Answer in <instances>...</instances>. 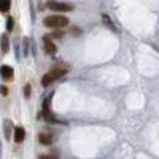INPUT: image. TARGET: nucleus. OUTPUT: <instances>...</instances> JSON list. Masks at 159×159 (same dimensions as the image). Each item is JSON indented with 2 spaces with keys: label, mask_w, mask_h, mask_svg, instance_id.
Wrapping results in <instances>:
<instances>
[{
  "label": "nucleus",
  "mask_w": 159,
  "mask_h": 159,
  "mask_svg": "<svg viewBox=\"0 0 159 159\" xmlns=\"http://www.w3.org/2000/svg\"><path fill=\"white\" fill-rule=\"evenodd\" d=\"M30 94H32L30 84H25V88H24V96H25V97H30Z\"/></svg>",
  "instance_id": "nucleus-10"
},
{
  "label": "nucleus",
  "mask_w": 159,
  "mask_h": 159,
  "mask_svg": "<svg viewBox=\"0 0 159 159\" xmlns=\"http://www.w3.org/2000/svg\"><path fill=\"white\" fill-rule=\"evenodd\" d=\"M0 91H2V94H3V96H7V94H8V89H7V88H3V86H2V89H0Z\"/></svg>",
  "instance_id": "nucleus-13"
},
{
  "label": "nucleus",
  "mask_w": 159,
  "mask_h": 159,
  "mask_svg": "<svg viewBox=\"0 0 159 159\" xmlns=\"http://www.w3.org/2000/svg\"><path fill=\"white\" fill-rule=\"evenodd\" d=\"M0 46H2V51L3 52H8L10 45H8V37L7 35H2V38H0Z\"/></svg>",
  "instance_id": "nucleus-8"
},
{
  "label": "nucleus",
  "mask_w": 159,
  "mask_h": 159,
  "mask_svg": "<svg viewBox=\"0 0 159 159\" xmlns=\"http://www.w3.org/2000/svg\"><path fill=\"white\" fill-rule=\"evenodd\" d=\"M48 8L52 10V11H70V10H73L72 5L61 3V2H49V3H48Z\"/></svg>",
  "instance_id": "nucleus-3"
},
{
  "label": "nucleus",
  "mask_w": 159,
  "mask_h": 159,
  "mask_svg": "<svg viewBox=\"0 0 159 159\" xmlns=\"http://www.w3.org/2000/svg\"><path fill=\"white\" fill-rule=\"evenodd\" d=\"M43 48H45L46 54H54V52L57 51V46L54 45V42H52L49 37H45V40H43Z\"/></svg>",
  "instance_id": "nucleus-4"
},
{
  "label": "nucleus",
  "mask_w": 159,
  "mask_h": 159,
  "mask_svg": "<svg viewBox=\"0 0 159 159\" xmlns=\"http://www.w3.org/2000/svg\"><path fill=\"white\" fill-rule=\"evenodd\" d=\"M0 75H2L3 80H10L13 78V75H15V70H13V67H10V65H2V69H0Z\"/></svg>",
  "instance_id": "nucleus-5"
},
{
  "label": "nucleus",
  "mask_w": 159,
  "mask_h": 159,
  "mask_svg": "<svg viewBox=\"0 0 159 159\" xmlns=\"http://www.w3.org/2000/svg\"><path fill=\"white\" fill-rule=\"evenodd\" d=\"M10 8H11V2H10V0H0V11L7 13Z\"/></svg>",
  "instance_id": "nucleus-9"
},
{
  "label": "nucleus",
  "mask_w": 159,
  "mask_h": 159,
  "mask_svg": "<svg viewBox=\"0 0 159 159\" xmlns=\"http://www.w3.org/2000/svg\"><path fill=\"white\" fill-rule=\"evenodd\" d=\"M7 30H13V18H8L7 21Z\"/></svg>",
  "instance_id": "nucleus-11"
},
{
  "label": "nucleus",
  "mask_w": 159,
  "mask_h": 159,
  "mask_svg": "<svg viewBox=\"0 0 159 159\" xmlns=\"http://www.w3.org/2000/svg\"><path fill=\"white\" fill-rule=\"evenodd\" d=\"M38 142L42 143V145H51V143H52V139H51V135L40 134V135H38Z\"/></svg>",
  "instance_id": "nucleus-7"
},
{
  "label": "nucleus",
  "mask_w": 159,
  "mask_h": 159,
  "mask_svg": "<svg viewBox=\"0 0 159 159\" xmlns=\"http://www.w3.org/2000/svg\"><path fill=\"white\" fill-rule=\"evenodd\" d=\"M40 159H57L56 156H51V154H42L40 156Z\"/></svg>",
  "instance_id": "nucleus-12"
},
{
  "label": "nucleus",
  "mask_w": 159,
  "mask_h": 159,
  "mask_svg": "<svg viewBox=\"0 0 159 159\" xmlns=\"http://www.w3.org/2000/svg\"><path fill=\"white\" fill-rule=\"evenodd\" d=\"M24 139H25V130H24V127H16V129H15V142H16V143H21V142H24Z\"/></svg>",
  "instance_id": "nucleus-6"
},
{
  "label": "nucleus",
  "mask_w": 159,
  "mask_h": 159,
  "mask_svg": "<svg viewBox=\"0 0 159 159\" xmlns=\"http://www.w3.org/2000/svg\"><path fill=\"white\" fill-rule=\"evenodd\" d=\"M67 67H54L52 70H49L43 78H42V84L43 86H49L52 81H54V80H59L61 76H64L65 73H67Z\"/></svg>",
  "instance_id": "nucleus-1"
},
{
  "label": "nucleus",
  "mask_w": 159,
  "mask_h": 159,
  "mask_svg": "<svg viewBox=\"0 0 159 159\" xmlns=\"http://www.w3.org/2000/svg\"><path fill=\"white\" fill-rule=\"evenodd\" d=\"M69 24V19L65 16H48L45 19V25L49 29H62Z\"/></svg>",
  "instance_id": "nucleus-2"
}]
</instances>
